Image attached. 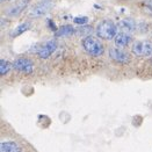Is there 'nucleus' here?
Listing matches in <instances>:
<instances>
[{"instance_id": "obj_1", "label": "nucleus", "mask_w": 152, "mask_h": 152, "mask_svg": "<svg viewBox=\"0 0 152 152\" xmlns=\"http://www.w3.org/2000/svg\"><path fill=\"white\" fill-rule=\"evenodd\" d=\"M95 33H96V36L101 39L112 41L118 34V27L112 20L106 19L98 23L95 28Z\"/></svg>"}, {"instance_id": "obj_2", "label": "nucleus", "mask_w": 152, "mask_h": 152, "mask_svg": "<svg viewBox=\"0 0 152 152\" xmlns=\"http://www.w3.org/2000/svg\"><path fill=\"white\" fill-rule=\"evenodd\" d=\"M81 45H83V49L88 53L89 56H93V57H99L103 53V45L100 42V39H98L94 36H85V37L81 39Z\"/></svg>"}, {"instance_id": "obj_3", "label": "nucleus", "mask_w": 152, "mask_h": 152, "mask_svg": "<svg viewBox=\"0 0 152 152\" xmlns=\"http://www.w3.org/2000/svg\"><path fill=\"white\" fill-rule=\"evenodd\" d=\"M53 6V1L52 0H38V2L30 10V12L28 14L29 18L31 19H38L42 18L44 15H47L51 11Z\"/></svg>"}, {"instance_id": "obj_4", "label": "nucleus", "mask_w": 152, "mask_h": 152, "mask_svg": "<svg viewBox=\"0 0 152 152\" xmlns=\"http://www.w3.org/2000/svg\"><path fill=\"white\" fill-rule=\"evenodd\" d=\"M131 51L137 57H149L152 55V42L136 41L131 47Z\"/></svg>"}, {"instance_id": "obj_5", "label": "nucleus", "mask_w": 152, "mask_h": 152, "mask_svg": "<svg viewBox=\"0 0 152 152\" xmlns=\"http://www.w3.org/2000/svg\"><path fill=\"white\" fill-rule=\"evenodd\" d=\"M13 67L18 72H21V73H25V75H30L34 71L33 62L30 59H28V58H25V57L15 59L14 63H13Z\"/></svg>"}, {"instance_id": "obj_6", "label": "nucleus", "mask_w": 152, "mask_h": 152, "mask_svg": "<svg viewBox=\"0 0 152 152\" xmlns=\"http://www.w3.org/2000/svg\"><path fill=\"white\" fill-rule=\"evenodd\" d=\"M30 0H16L11 7L6 10V15L8 18H16L28 7Z\"/></svg>"}, {"instance_id": "obj_7", "label": "nucleus", "mask_w": 152, "mask_h": 152, "mask_svg": "<svg viewBox=\"0 0 152 152\" xmlns=\"http://www.w3.org/2000/svg\"><path fill=\"white\" fill-rule=\"evenodd\" d=\"M109 57L110 59H113L114 62L120 64H126L130 61V56L126 50H123L122 48L115 47V48H110L109 49Z\"/></svg>"}, {"instance_id": "obj_8", "label": "nucleus", "mask_w": 152, "mask_h": 152, "mask_svg": "<svg viewBox=\"0 0 152 152\" xmlns=\"http://www.w3.org/2000/svg\"><path fill=\"white\" fill-rule=\"evenodd\" d=\"M57 49V42L55 39H50L48 42H45L37 51V55L39 58L42 59H48L51 55L56 51Z\"/></svg>"}, {"instance_id": "obj_9", "label": "nucleus", "mask_w": 152, "mask_h": 152, "mask_svg": "<svg viewBox=\"0 0 152 152\" xmlns=\"http://www.w3.org/2000/svg\"><path fill=\"white\" fill-rule=\"evenodd\" d=\"M117 27L120 30L128 33V34H131L134 31L137 30L138 28V23L134 20V19H130V18H126V19H121L118 22H117Z\"/></svg>"}, {"instance_id": "obj_10", "label": "nucleus", "mask_w": 152, "mask_h": 152, "mask_svg": "<svg viewBox=\"0 0 152 152\" xmlns=\"http://www.w3.org/2000/svg\"><path fill=\"white\" fill-rule=\"evenodd\" d=\"M131 42H132V37H131V35H130V34H128V33H124V31L118 33V34L116 35V37L114 38L115 45H116V47H118V48H122V49L127 48Z\"/></svg>"}, {"instance_id": "obj_11", "label": "nucleus", "mask_w": 152, "mask_h": 152, "mask_svg": "<svg viewBox=\"0 0 152 152\" xmlns=\"http://www.w3.org/2000/svg\"><path fill=\"white\" fill-rule=\"evenodd\" d=\"M1 152H22L21 146L15 142H2L0 144Z\"/></svg>"}, {"instance_id": "obj_12", "label": "nucleus", "mask_w": 152, "mask_h": 152, "mask_svg": "<svg viewBox=\"0 0 152 152\" xmlns=\"http://www.w3.org/2000/svg\"><path fill=\"white\" fill-rule=\"evenodd\" d=\"M75 33H77V29L71 25H64L58 28V30L56 31V36L57 37H66V36H71Z\"/></svg>"}, {"instance_id": "obj_13", "label": "nucleus", "mask_w": 152, "mask_h": 152, "mask_svg": "<svg viewBox=\"0 0 152 152\" xmlns=\"http://www.w3.org/2000/svg\"><path fill=\"white\" fill-rule=\"evenodd\" d=\"M30 28H31V23H30V22H22L21 25L15 27L12 31H11V37H13V38L18 37V36L22 35L23 33L28 31Z\"/></svg>"}, {"instance_id": "obj_14", "label": "nucleus", "mask_w": 152, "mask_h": 152, "mask_svg": "<svg viewBox=\"0 0 152 152\" xmlns=\"http://www.w3.org/2000/svg\"><path fill=\"white\" fill-rule=\"evenodd\" d=\"M12 66L13 65L10 63L8 61H6V59H1V61H0V75H1V77L6 76V75L11 71Z\"/></svg>"}, {"instance_id": "obj_15", "label": "nucleus", "mask_w": 152, "mask_h": 152, "mask_svg": "<svg viewBox=\"0 0 152 152\" xmlns=\"http://www.w3.org/2000/svg\"><path fill=\"white\" fill-rule=\"evenodd\" d=\"M142 7H143L144 12L152 18V0H144L142 2Z\"/></svg>"}, {"instance_id": "obj_16", "label": "nucleus", "mask_w": 152, "mask_h": 152, "mask_svg": "<svg viewBox=\"0 0 152 152\" xmlns=\"http://www.w3.org/2000/svg\"><path fill=\"white\" fill-rule=\"evenodd\" d=\"M92 30H93V28H92V27L85 25V26H80V28H79V29H77V33H78V34H81V35L89 36V34L92 33Z\"/></svg>"}, {"instance_id": "obj_17", "label": "nucleus", "mask_w": 152, "mask_h": 152, "mask_svg": "<svg viewBox=\"0 0 152 152\" xmlns=\"http://www.w3.org/2000/svg\"><path fill=\"white\" fill-rule=\"evenodd\" d=\"M73 22L78 26H85L88 22V18L87 16H77L73 19Z\"/></svg>"}, {"instance_id": "obj_18", "label": "nucleus", "mask_w": 152, "mask_h": 152, "mask_svg": "<svg viewBox=\"0 0 152 152\" xmlns=\"http://www.w3.org/2000/svg\"><path fill=\"white\" fill-rule=\"evenodd\" d=\"M47 25H48V27H50L51 29H52V31H57L58 29H57V27L55 26V23H53V21L51 20V19H49V20H47Z\"/></svg>"}, {"instance_id": "obj_19", "label": "nucleus", "mask_w": 152, "mask_h": 152, "mask_svg": "<svg viewBox=\"0 0 152 152\" xmlns=\"http://www.w3.org/2000/svg\"><path fill=\"white\" fill-rule=\"evenodd\" d=\"M1 2H7V1H10V0H0Z\"/></svg>"}]
</instances>
